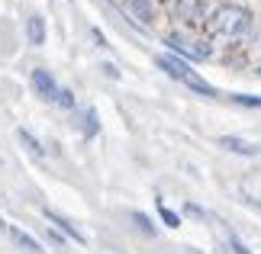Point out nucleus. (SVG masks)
<instances>
[{
    "mask_svg": "<svg viewBox=\"0 0 261 254\" xmlns=\"http://www.w3.org/2000/svg\"><path fill=\"white\" fill-rule=\"evenodd\" d=\"M206 26H210V36L223 39V42H229V45H248L255 39L252 10H245L239 4H219L216 10H210Z\"/></svg>",
    "mask_w": 261,
    "mask_h": 254,
    "instance_id": "obj_1",
    "label": "nucleus"
},
{
    "mask_svg": "<svg viewBox=\"0 0 261 254\" xmlns=\"http://www.w3.org/2000/svg\"><path fill=\"white\" fill-rule=\"evenodd\" d=\"M155 65L162 68L168 77H174V80H180L184 87H190L194 94H200V97H219V90H216L213 84H206V80L200 77L197 71H190V65L180 62V58H174V55H158Z\"/></svg>",
    "mask_w": 261,
    "mask_h": 254,
    "instance_id": "obj_2",
    "label": "nucleus"
},
{
    "mask_svg": "<svg viewBox=\"0 0 261 254\" xmlns=\"http://www.w3.org/2000/svg\"><path fill=\"white\" fill-rule=\"evenodd\" d=\"M165 45L171 48V52H177L180 58H190V62H210V58H213V48H210L203 39H190L187 33H168Z\"/></svg>",
    "mask_w": 261,
    "mask_h": 254,
    "instance_id": "obj_3",
    "label": "nucleus"
},
{
    "mask_svg": "<svg viewBox=\"0 0 261 254\" xmlns=\"http://www.w3.org/2000/svg\"><path fill=\"white\" fill-rule=\"evenodd\" d=\"M171 16L177 23H203L210 16V7H206V0H174Z\"/></svg>",
    "mask_w": 261,
    "mask_h": 254,
    "instance_id": "obj_4",
    "label": "nucleus"
},
{
    "mask_svg": "<svg viewBox=\"0 0 261 254\" xmlns=\"http://www.w3.org/2000/svg\"><path fill=\"white\" fill-rule=\"evenodd\" d=\"M42 216H45V222H52V225H55L58 232H62V235H65V238H71V241H74V245H84V241H87V238H84V232H81V229H77V225H74V222H71V219H65V216H58V212H55V209H48V206H42Z\"/></svg>",
    "mask_w": 261,
    "mask_h": 254,
    "instance_id": "obj_5",
    "label": "nucleus"
},
{
    "mask_svg": "<svg viewBox=\"0 0 261 254\" xmlns=\"http://www.w3.org/2000/svg\"><path fill=\"white\" fill-rule=\"evenodd\" d=\"M29 84H33V90L42 100H55V94H58V84H55V77L48 74L45 68H36L33 71V77H29Z\"/></svg>",
    "mask_w": 261,
    "mask_h": 254,
    "instance_id": "obj_6",
    "label": "nucleus"
},
{
    "mask_svg": "<svg viewBox=\"0 0 261 254\" xmlns=\"http://www.w3.org/2000/svg\"><path fill=\"white\" fill-rule=\"evenodd\" d=\"M26 39H29V45H45V39H48V29H45V16L33 13V16L26 19Z\"/></svg>",
    "mask_w": 261,
    "mask_h": 254,
    "instance_id": "obj_7",
    "label": "nucleus"
},
{
    "mask_svg": "<svg viewBox=\"0 0 261 254\" xmlns=\"http://www.w3.org/2000/svg\"><path fill=\"white\" fill-rule=\"evenodd\" d=\"M219 148L236 151V155H245V158H255L258 155V148L252 145V142H245V138H239V135H219Z\"/></svg>",
    "mask_w": 261,
    "mask_h": 254,
    "instance_id": "obj_8",
    "label": "nucleus"
},
{
    "mask_svg": "<svg viewBox=\"0 0 261 254\" xmlns=\"http://www.w3.org/2000/svg\"><path fill=\"white\" fill-rule=\"evenodd\" d=\"M7 235L13 238V241H16V245L23 248V251H29V254H45V251H42V245H39V241H36L33 235H29V232H23L19 225H7Z\"/></svg>",
    "mask_w": 261,
    "mask_h": 254,
    "instance_id": "obj_9",
    "label": "nucleus"
},
{
    "mask_svg": "<svg viewBox=\"0 0 261 254\" xmlns=\"http://www.w3.org/2000/svg\"><path fill=\"white\" fill-rule=\"evenodd\" d=\"M129 7H133V13L142 19V26H148L155 19V7H152V0H129Z\"/></svg>",
    "mask_w": 261,
    "mask_h": 254,
    "instance_id": "obj_10",
    "label": "nucleus"
},
{
    "mask_svg": "<svg viewBox=\"0 0 261 254\" xmlns=\"http://www.w3.org/2000/svg\"><path fill=\"white\" fill-rule=\"evenodd\" d=\"M81 132L87 138H94L97 132H100V116H97V109H84L81 113Z\"/></svg>",
    "mask_w": 261,
    "mask_h": 254,
    "instance_id": "obj_11",
    "label": "nucleus"
},
{
    "mask_svg": "<svg viewBox=\"0 0 261 254\" xmlns=\"http://www.w3.org/2000/svg\"><path fill=\"white\" fill-rule=\"evenodd\" d=\"M16 138L23 142V145H26V151H33L36 158H42V155H45V148L39 145V138H36V135H33L29 129H19V132H16Z\"/></svg>",
    "mask_w": 261,
    "mask_h": 254,
    "instance_id": "obj_12",
    "label": "nucleus"
},
{
    "mask_svg": "<svg viewBox=\"0 0 261 254\" xmlns=\"http://www.w3.org/2000/svg\"><path fill=\"white\" fill-rule=\"evenodd\" d=\"M155 206H158V216H162V222H165L168 229H180V216H177L174 209H168V206H165V200H162V196L155 200Z\"/></svg>",
    "mask_w": 261,
    "mask_h": 254,
    "instance_id": "obj_13",
    "label": "nucleus"
},
{
    "mask_svg": "<svg viewBox=\"0 0 261 254\" xmlns=\"http://www.w3.org/2000/svg\"><path fill=\"white\" fill-rule=\"evenodd\" d=\"M52 103H58L62 109H74V103H77V100H74V94H71L68 87H58V94H55V100H52Z\"/></svg>",
    "mask_w": 261,
    "mask_h": 254,
    "instance_id": "obj_14",
    "label": "nucleus"
},
{
    "mask_svg": "<svg viewBox=\"0 0 261 254\" xmlns=\"http://www.w3.org/2000/svg\"><path fill=\"white\" fill-rule=\"evenodd\" d=\"M232 100H236V103H242V106H258L261 109V97H255V94H236Z\"/></svg>",
    "mask_w": 261,
    "mask_h": 254,
    "instance_id": "obj_15",
    "label": "nucleus"
},
{
    "mask_svg": "<svg viewBox=\"0 0 261 254\" xmlns=\"http://www.w3.org/2000/svg\"><path fill=\"white\" fill-rule=\"evenodd\" d=\"M133 219H136V225H139V229H142V232H145V235H155V225H152V222H148V216H142V212H136V216H133Z\"/></svg>",
    "mask_w": 261,
    "mask_h": 254,
    "instance_id": "obj_16",
    "label": "nucleus"
},
{
    "mask_svg": "<svg viewBox=\"0 0 261 254\" xmlns=\"http://www.w3.org/2000/svg\"><path fill=\"white\" fill-rule=\"evenodd\" d=\"M229 245H232V254H252V251H248V248H245V245H242V241H239L236 235L229 238Z\"/></svg>",
    "mask_w": 261,
    "mask_h": 254,
    "instance_id": "obj_17",
    "label": "nucleus"
},
{
    "mask_svg": "<svg viewBox=\"0 0 261 254\" xmlns=\"http://www.w3.org/2000/svg\"><path fill=\"white\" fill-rule=\"evenodd\" d=\"M94 39H97V45L107 48V39H103V33H100V29H94Z\"/></svg>",
    "mask_w": 261,
    "mask_h": 254,
    "instance_id": "obj_18",
    "label": "nucleus"
},
{
    "mask_svg": "<svg viewBox=\"0 0 261 254\" xmlns=\"http://www.w3.org/2000/svg\"><path fill=\"white\" fill-rule=\"evenodd\" d=\"M103 71H107L110 77H119V71H116V65H103Z\"/></svg>",
    "mask_w": 261,
    "mask_h": 254,
    "instance_id": "obj_19",
    "label": "nucleus"
},
{
    "mask_svg": "<svg viewBox=\"0 0 261 254\" xmlns=\"http://www.w3.org/2000/svg\"><path fill=\"white\" fill-rule=\"evenodd\" d=\"M0 232H7V222L4 219H0Z\"/></svg>",
    "mask_w": 261,
    "mask_h": 254,
    "instance_id": "obj_20",
    "label": "nucleus"
},
{
    "mask_svg": "<svg viewBox=\"0 0 261 254\" xmlns=\"http://www.w3.org/2000/svg\"><path fill=\"white\" fill-rule=\"evenodd\" d=\"M168 4H174V0H168Z\"/></svg>",
    "mask_w": 261,
    "mask_h": 254,
    "instance_id": "obj_21",
    "label": "nucleus"
}]
</instances>
